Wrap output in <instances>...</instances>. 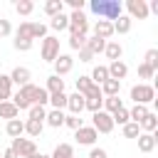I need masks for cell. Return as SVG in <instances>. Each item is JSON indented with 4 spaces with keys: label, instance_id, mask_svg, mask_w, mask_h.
Segmentation results:
<instances>
[{
    "label": "cell",
    "instance_id": "cell-1",
    "mask_svg": "<svg viewBox=\"0 0 158 158\" xmlns=\"http://www.w3.org/2000/svg\"><path fill=\"white\" fill-rule=\"evenodd\" d=\"M89 7L94 15H99V20H106V22H116L121 17V2L118 0H91Z\"/></svg>",
    "mask_w": 158,
    "mask_h": 158
},
{
    "label": "cell",
    "instance_id": "cell-2",
    "mask_svg": "<svg viewBox=\"0 0 158 158\" xmlns=\"http://www.w3.org/2000/svg\"><path fill=\"white\" fill-rule=\"evenodd\" d=\"M91 128H94L96 133H111V131H114V118H111V114H106V111L91 114Z\"/></svg>",
    "mask_w": 158,
    "mask_h": 158
},
{
    "label": "cell",
    "instance_id": "cell-3",
    "mask_svg": "<svg viewBox=\"0 0 158 158\" xmlns=\"http://www.w3.org/2000/svg\"><path fill=\"white\" fill-rule=\"evenodd\" d=\"M153 96H156V89L151 86V84H136V86H131V99H133V104H148V101H153Z\"/></svg>",
    "mask_w": 158,
    "mask_h": 158
},
{
    "label": "cell",
    "instance_id": "cell-4",
    "mask_svg": "<svg viewBox=\"0 0 158 158\" xmlns=\"http://www.w3.org/2000/svg\"><path fill=\"white\" fill-rule=\"evenodd\" d=\"M15 153H17V158H30V156H35L37 153V146H35V141L32 138H12V146H10Z\"/></svg>",
    "mask_w": 158,
    "mask_h": 158
},
{
    "label": "cell",
    "instance_id": "cell-5",
    "mask_svg": "<svg viewBox=\"0 0 158 158\" xmlns=\"http://www.w3.org/2000/svg\"><path fill=\"white\" fill-rule=\"evenodd\" d=\"M89 32V20L84 12H72L69 15V35H84Z\"/></svg>",
    "mask_w": 158,
    "mask_h": 158
},
{
    "label": "cell",
    "instance_id": "cell-6",
    "mask_svg": "<svg viewBox=\"0 0 158 158\" xmlns=\"http://www.w3.org/2000/svg\"><path fill=\"white\" fill-rule=\"evenodd\" d=\"M57 57H59V40L52 37V35H47L42 40V59L44 62H54Z\"/></svg>",
    "mask_w": 158,
    "mask_h": 158
},
{
    "label": "cell",
    "instance_id": "cell-7",
    "mask_svg": "<svg viewBox=\"0 0 158 158\" xmlns=\"http://www.w3.org/2000/svg\"><path fill=\"white\" fill-rule=\"evenodd\" d=\"M126 7H128V17H131V20H136V17H138V20H146V17L151 15L146 0H128Z\"/></svg>",
    "mask_w": 158,
    "mask_h": 158
},
{
    "label": "cell",
    "instance_id": "cell-8",
    "mask_svg": "<svg viewBox=\"0 0 158 158\" xmlns=\"http://www.w3.org/2000/svg\"><path fill=\"white\" fill-rule=\"evenodd\" d=\"M74 138H77V143H79V146H94V143H96V138H99V133H96L91 126H81V128H77V131H74Z\"/></svg>",
    "mask_w": 158,
    "mask_h": 158
},
{
    "label": "cell",
    "instance_id": "cell-9",
    "mask_svg": "<svg viewBox=\"0 0 158 158\" xmlns=\"http://www.w3.org/2000/svg\"><path fill=\"white\" fill-rule=\"evenodd\" d=\"M72 67H74V59H72V54H59V57L54 59V74H57V77H64V74H69V72H72Z\"/></svg>",
    "mask_w": 158,
    "mask_h": 158
},
{
    "label": "cell",
    "instance_id": "cell-10",
    "mask_svg": "<svg viewBox=\"0 0 158 158\" xmlns=\"http://www.w3.org/2000/svg\"><path fill=\"white\" fill-rule=\"evenodd\" d=\"M10 81L12 84H17V86H25V84H30V79H32V72L27 69V67H15L10 74Z\"/></svg>",
    "mask_w": 158,
    "mask_h": 158
},
{
    "label": "cell",
    "instance_id": "cell-11",
    "mask_svg": "<svg viewBox=\"0 0 158 158\" xmlns=\"http://www.w3.org/2000/svg\"><path fill=\"white\" fill-rule=\"evenodd\" d=\"M104 54L111 59V62H118L121 54H123V47L118 40H106V47H104Z\"/></svg>",
    "mask_w": 158,
    "mask_h": 158
},
{
    "label": "cell",
    "instance_id": "cell-12",
    "mask_svg": "<svg viewBox=\"0 0 158 158\" xmlns=\"http://www.w3.org/2000/svg\"><path fill=\"white\" fill-rule=\"evenodd\" d=\"M111 35H114V22H106V20H96V25H94V37L109 40Z\"/></svg>",
    "mask_w": 158,
    "mask_h": 158
},
{
    "label": "cell",
    "instance_id": "cell-13",
    "mask_svg": "<svg viewBox=\"0 0 158 158\" xmlns=\"http://www.w3.org/2000/svg\"><path fill=\"white\" fill-rule=\"evenodd\" d=\"M106 69H109V79H116V81H121V79L128 74V67H126L121 59H118V62H111Z\"/></svg>",
    "mask_w": 158,
    "mask_h": 158
},
{
    "label": "cell",
    "instance_id": "cell-14",
    "mask_svg": "<svg viewBox=\"0 0 158 158\" xmlns=\"http://www.w3.org/2000/svg\"><path fill=\"white\" fill-rule=\"evenodd\" d=\"M67 109H69L74 116H79V114L84 111V96H81V94H77V91H74L72 96H67Z\"/></svg>",
    "mask_w": 158,
    "mask_h": 158
},
{
    "label": "cell",
    "instance_id": "cell-15",
    "mask_svg": "<svg viewBox=\"0 0 158 158\" xmlns=\"http://www.w3.org/2000/svg\"><path fill=\"white\" fill-rule=\"evenodd\" d=\"M156 133H141L138 136V151L141 153H151L153 148H156Z\"/></svg>",
    "mask_w": 158,
    "mask_h": 158
},
{
    "label": "cell",
    "instance_id": "cell-16",
    "mask_svg": "<svg viewBox=\"0 0 158 158\" xmlns=\"http://www.w3.org/2000/svg\"><path fill=\"white\" fill-rule=\"evenodd\" d=\"M138 126H141V133H156V128H158V116H156L153 111H148L146 118H143Z\"/></svg>",
    "mask_w": 158,
    "mask_h": 158
},
{
    "label": "cell",
    "instance_id": "cell-17",
    "mask_svg": "<svg viewBox=\"0 0 158 158\" xmlns=\"http://www.w3.org/2000/svg\"><path fill=\"white\" fill-rule=\"evenodd\" d=\"M5 133H7L10 138H20V136L25 133V121H20V118H12V121H7V126H5Z\"/></svg>",
    "mask_w": 158,
    "mask_h": 158
},
{
    "label": "cell",
    "instance_id": "cell-18",
    "mask_svg": "<svg viewBox=\"0 0 158 158\" xmlns=\"http://www.w3.org/2000/svg\"><path fill=\"white\" fill-rule=\"evenodd\" d=\"M12 99V81L7 74H0V101H10Z\"/></svg>",
    "mask_w": 158,
    "mask_h": 158
},
{
    "label": "cell",
    "instance_id": "cell-19",
    "mask_svg": "<svg viewBox=\"0 0 158 158\" xmlns=\"http://www.w3.org/2000/svg\"><path fill=\"white\" fill-rule=\"evenodd\" d=\"M84 47H86L91 54H101V52H104V47H106V40H101V37H94V35H91V37H86V44H84Z\"/></svg>",
    "mask_w": 158,
    "mask_h": 158
},
{
    "label": "cell",
    "instance_id": "cell-20",
    "mask_svg": "<svg viewBox=\"0 0 158 158\" xmlns=\"http://www.w3.org/2000/svg\"><path fill=\"white\" fill-rule=\"evenodd\" d=\"M44 89H47V94H59V91H64V79L52 74V77H47V86Z\"/></svg>",
    "mask_w": 158,
    "mask_h": 158
},
{
    "label": "cell",
    "instance_id": "cell-21",
    "mask_svg": "<svg viewBox=\"0 0 158 158\" xmlns=\"http://www.w3.org/2000/svg\"><path fill=\"white\" fill-rule=\"evenodd\" d=\"M99 89H101L104 96H118V91H121V81H116V79H106Z\"/></svg>",
    "mask_w": 158,
    "mask_h": 158
},
{
    "label": "cell",
    "instance_id": "cell-22",
    "mask_svg": "<svg viewBox=\"0 0 158 158\" xmlns=\"http://www.w3.org/2000/svg\"><path fill=\"white\" fill-rule=\"evenodd\" d=\"M146 114H148V106H143V104H133V109H128V121L141 123V121L146 118Z\"/></svg>",
    "mask_w": 158,
    "mask_h": 158
},
{
    "label": "cell",
    "instance_id": "cell-23",
    "mask_svg": "<svg viewBox=\"0 0 158 158\" xmlns=\"http://www.w3.org/2000/svg\"><path fill=\"white\" fill-rule=\"evenodd\" d=\"M49 27H52V30H57V32H62V30H69V15H64V12L54 15V17L49 20Z\"/></svg>",
    "mask_w": 158,
    "mask_h": 158
},
{
    "label": "cell",
    "instance_id": "cell-24",
    "mask_svg": "<svg viewBox=\"0 0 158 158\" xmlns=\"http://www.w3.org/2000/svg\"><path fill=\"white\" fill-rule=\"evenodd\" d=\"M131 25H133V20L128 17V15H121L116 22H114V35L118 32V35H126V32H131Z\"/></svg>",
    "mask_w": 158,
    "mask_h": 158
},
{
    "label": "cell",
    "instance_id": "cell-25",
    "mask_svg": "<svg viewBox=\"0 0 158 158\" xmlns=\"http://www.w3.org/2000/svg\"><path fill=\"white\" fill-rule=\"evenodd\" d=\"M17 109H15V104L12 101H0V118H7V121H12V118H17Z\"/></svg>",
    "mask_w": 158,
    "mask_h": 158
},
{
    "label": "cell",
    "instance_id": "cell-26",
    "mask_svg": "<svg viewBox=\"0 0 158 158\" xmlns=\"http://www.w3.org/2000/svg\"><path fill=\"white\" fill-rule=\"evenodd\" d=\"M49 158H74V146L72 143H59Z\"/></svg>",
    "mask_w": 158,
    "mask_h": 158
},
{
    "label": "cell",
    "instance_id": "cell-27",
    "mask_svg": "<svg viewBox=\"0 0 158 158\" xmlns=\"http://www.w3.org/2000/svg\"><path fill=\"white\" fill-rule=\"evenodd\" d=\"M49 17H54V15H59V12H64V2L62 0H47L44 2V7H42Z\"/></svg>",
    "mask_w": 158,
    "mask_h": 158
},
{
    "label": "cell",
    "instance_id": "cell-28",
    "mask_svg": "<svg viewBox=\"0 0 158 158\" xmlns=\"http://www.w3.org/2000/svg\"><path fill=\"white\" fill-rule=\"evenodd\" d=\"M89 79H91V81H94L96 86H101V84H104V81L109 79V69L99 64V67H94V72H91V77H89Z\"/></svg>",
    "mask_w": 158,
    "mask_h": 158
},
{
    "label": "cell",
    "instance_id": "cell-29",
    "mask_svg": "<svg viewBox=\"0 0 158 158\" xmlns=\"http://www.w3.org/2000/svg\"><path fill=\"white\" fill-rule=\"evenodd\" d=\"M123 104H121V99L118 96H104V106H101V111H106V114H114V111H118Z\"/></svg>",
    "mask_w": 158,
    "mask_h": 158
},
{
    "label": "cell",
    "instance_id": "cell-30",
    "mask_svg": "<svg viewBox=\"0 0 158 158\" xmlns=\"http://www.w3.org/2000/svg\"><path fill=\"white\" fill-rule=\"evenodd\" d=\"M52 128H59V126H64V114L59 111V109H52L49 114H47V118H44Z\"/></svg>",
    "mask_w": 158,
    "mask_h": 158
},
{
    "label": "cell",
    "instance_id": "cell-31",
    "mask_svg": "<svg viewBox=\"0 0 158 158\" xmlns=\"http://www.w3.org/2000/svg\"><path fill=\"white\" fill-rule=\"evenodd\" d=\"M42 128H44V123H42V121H32V118H27V121H25V133H27V136H32V138H37V136L42 133Z\"/></svg>",
    "mask_w": 158,
    "mask_h": 158
},
{
    "label": "cell",
    "instance_id": "cell-32",
    "mask_svg": "<svg viewBox=\"0 0 158 158\" xmlns=\"http://www.w3.org/2000/svg\"><path fill=\"white\" fill-rule=\"evenodd\" d=\"M30 35H32V42H35V40H44V37H47V25H42V22H30Z\"/></svg>",
    "mask_w": 158,
    "mask_h": 158
},
{
    "label": "cell",
    "instance_id": "cell-33",
    "mask_svg": "<svg viewBox=\"0 0 158 158\" xmlns=\"http://www.w3.org/2000/svg\"><path fill=\"white\" fill-rule=\"evenodd\" d=\"M111 118H114V126H116V123H118V126H126V123H128V109H126V106H121L118 111H114V114H111Z\"/></svg>",
    "mask_w": 158,
    "mask_h": 158
},
{
    "label": "cell",
    "instance_id": "cell-34",
    "mask_svg": "<svg viewBox=\"0 0 158 158\" xmlns=\"http://www.w3.org/2000/svg\"><path fill=\"white\" fill-rule=\"evenodd\" d=\"M15 10H17V15H30L35 10V2L32 0H17L15 2Z\"/></svg>",
    "mask_w": 158,
    "mask_h": 158
},
{
    "label": "cell",
    "instance_id": "cell-35",
    "mask_svg": "<svg viewBox=\"0 0 158 158\" xmlns=\"http://www.w3.org/2000/svg\"><path fill=\"white\" fill-rule=\"evenodd\" d=\"M12 44H15V49H17V52H27V49H32V44H35V42H32L30 37H15V40H12Z\"/></svg>",
    "mask_w": 158,
    "mask_h": 158
},
{
    "label": "cell",
    "instance_id": "cell-36",
    "mask_svg": "<svg viewBox=\"0 0 158 158\" xmlns=\"http://www.w3.org/2000/svg\"><path fill=\"white\" fill-rule=\"evenodd\" d=\"M49 104H52L54 109L62 111V109L67 106V94H64V91H59V94H49Z\"/></svg>",
    "mask_w": 158,
    "mask_h": 158
},
{
    "label": "cell",
    "instance_id": "cell-37",
    "mask_svg": "<svg viewBox=\"0 0 158 158\" xmlns=\"http://www.w3.org/2000/svg\"><path fill=\"white\" fill-rule=\"evenodd\" d=\"M138 136H141V126L133 123V121H128L123 126V138H138Z\"/></svg>",
    "mask_w": 158,
    "mask_h": 158
},
{
    "label": "cell",
    "instance_id": "cell-38",
    "mask_svg": "<svg viewBox=\"0 0 158 158\" xmlns=\"http://www.w3.org/2000/svg\"><path fill=\"white\" fill-rule=\"evenodd\" d=\"M91 86H94V81H91L89 77H79V79H77V94H81V96H84Z\"/></svg>",
    "mask_w": 158,
    "mask_h": 158
},
{
    "label": "cell",
    "instance_id": "cell-39",
    "mask_svg": "<svg viewBox=\"0 0 158 158\" xmlns=\"http://www.w3.org/2000/svg\"><path fill=\"white\" fill-rule=\"evenodd\" d=\"M101 106H104V96H99V99H84V109H89L91 114L101 111Z\"/></svg>",
    "mask_w": 158,
    "mask_h": 158
},
{
    "label": "cell",
    "instance_id": "cell-40",
    "mask_svg": "<svg viewBox=\"0 0 158 158\" xmlns=\"http://www.w3.org/2000/svg\"><path fill=\"white\" fill-rule=\"evenodd\" d=\"M27 111H30V118H32V121H42V123H44V118H47L44 106H30Z\"/></svg>",
    "mask_w": 158,
    "mask_h": 158
},
{
    "label": "cell",
    "instance_id": "cell-41",
    "mask_svg": "<svg viewBox=\"0 0 158 158\" xmlns=\"http://www.w3.org/2000/svg\"><path fill=\"white\" fill-rule=\"evenodd\" d=\"M84 44H86V37H84V35H69V47H72L74 52H79Z\"/></svg>",
    "mask_w": 158,
    "mask_h": 158
},
{
    "label": "cell",
    "instance_id": "cell-42",
    "mask_svg": "<svg viewBox=\"0 0 158 158\" xmlns=\"http://www.w3.org/2000/svg\"><path fill=\"white\" fill-rule=\"evenodd\" d=\"M47 101H49L47 89H44V86H37V91H35V106H44Z\"/></svg>",
    "mask_w": 158,
    "mask_h": 158
},
{
    "label": "cell",
    "instance_id": "cell-43",
    "mask_svg": "<svg viewBox=\"0 0 158 158\" xmlns=\"http://www.w3.org/2000/svg\"><path fill=\"white\" fill-rule=\"evenodd\" d=\"M143 64H148V67L156 72V69H158V49H148V52H146V62H143Z\"/></svg>",
    "mask_w": 158,
    "mask_h": 158
},
{
    "label": "cell",
    "instance_id": "cell-44",
    "mask_svg": "<svg viewBox=\"0 0 158 158\" xmlns=\"http://www.w3.org/2000/svg\"><path fill=\"white\" fill-rule=\"evenodd\" d=\"M64 126H69V128H74V131H77V128H81V126H84V121H81L79 116L69 114V116H64Z\"/></svg>",
    "mask_w": 158,
    "mask_h": 158
},
{
    "label": "cell",
    "instance_id": "cell-45",
    "mask_svg": "<svg viewBox=\"0 0 158 158\" xmlns=\"http://www.w3.org/2000/svg\"><path fill=\"white\" fill-rule=\"evenodd\" d=\"M153 74H156V72H153L148 64H138V77H141V79H153Z\"/></svg>",
    "mask_w": 158,
    "mask_h": 158
},
{
    "label": "cell",
    "instance_id": "cell-46",
    "mask_svg": "<svg viewBox=\"0 0 158 158\" xmlns=\"http://www.w3.org/2000/svg\"><path fill=\"white\" fill-rule=\"evenodd\" d=\"M12 32V25H10V20H2L0 17V37H7Z\"/></svg>",
    "mask_w": 158,
    "mask_h": 158
},
{
    "label": "cell",
    "instance_id": "cell-47",
    "mask_svg": "<svg viewBox=\"0 0 158 158\" xmlns=\"http://www.w3.org/2000/svg\"><path fill=\"white\" fill-rule=\"evenodd\" d=\"M99 96H104V94H101V89H99L96 84H94V86H91V89L84 94V99H99Z\"/></svg>",
    "mask_w": 158,
    "mask_h": 158
},
{
    "label": "cell",
    "instance_id": "cell-48",
    "mask_svg": "<svg viewBox=\"0 0 158 158\" xmlns=\"http://www.w3.org/2000/svg\"><path fill=\"white\" fill-rule=\"evenodd\" d=\"M91 59H94V54H91L86 47H81V49H79V62H91Z\"/></svg>",
    "mask_w": 158,
    "mask_h": 158
},
{
    "label": "cell",
    "instance_id": "cell-49",
    "mask_svg": "<svg viewBox=\"0 0 158 158\" xmlns=\"http://www.w3.org/2000/svg\"><path fill=\"white\" fill-rule=\"evenodd\" d=\"M89 158H109V156H106V151H104V148H96V146H94V148H91V153H89Z\"/></svg>",
    "mask_w": 158,
    "mask_h": 158
},
{
    "label": "cell",
    "instance_id": "cell-50",
    "mask_svg": "<svg viewBox=\"0 0 158 158\" xmlns=\"http://www.w3.org/2000/svg\"><path fill=\"white\" fill-rule=\"evenodd\" d=\"M2 158H17V153H15L12 148H5V153H2Z\"/></svg>",
    "mask_w": 158,
    "mask_h": 158
},
{
    "label": "cell",
    "instance_id": "cell-51",
    "mask_svg": "<svg viewBox=\"0 0 158 158\" xmlns=\"http://www.w3.org/2000/svg\"><path fill=\"white\" fill-rule=\"evenodd\" d=\"M30 158H49V156H44V153H35V156H30Z\"/></svg>",
    "mask_w": 158,
    "mask_h": 158
}]
</instances>
